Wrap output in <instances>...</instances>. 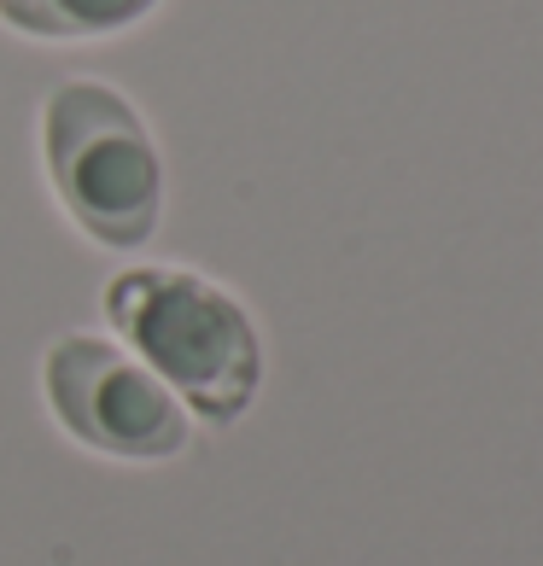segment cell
I'll use <instances>...</instances> for the list:
<instances>
[{"label": "cell", "instance_id": "cell-1", "mask_svg": "<svg viewBox=\"0 0 543 566\" xmlns=\"http://www.w3.org/2000/svg\"><path fill=\"white\" fill-rule=\"evenodd\" d=\"M106 316L164 380L181 386V397L205 421H240V409L258 397V327L222 286L187 269H129L106 292Z\"/></svg>", "mask_w": 543, "mask_h": 566}, {"label": "cell", "instance_id": "cell-2", "mask_svg": "<svg viewBox=\"0 0 543 566\" xmlns=\"http://www.w3.org/2000/svg\"><path fill=\"white\" fill-rule=\"evenodd\" d=\"M48 170L65 211L100 245H140L158 228V146L135 106L106 82H65L48 99Z\"/></svg>", "mask_w": 543, "mask_h": 566}, {"label": "cell", "instance_id": "cell-3", "mask_svg": "<svg viewBox=\"0 0 543 566\" xmlns=\"http://www.w3.org/2000/svg\"><path fill=\"white\" fill-rule=\"evenodd\" d=\"M48 397L82 444L123 461H170L187 444V415L146 368L106 339H59L48 350Z\"/></svg>", "mask_w": 543, "mask_h": 566}, {"label": "cell", "instance_id": "cell-4", "mask_svg": "<svg viewBox=\"0 0 543 566\" xmlns=\"http://www.w3.org/2000/svg\"><path fill=\"white\" fill-rule=\"evenodd\" d=\"M158 0H0V18L24 35H48V41H88V35H112L129 30L135 18H146Z\"/></svg>", "mask_w": 543, "mask_h": 566}]
</instances>
